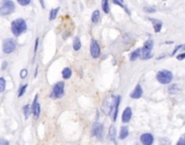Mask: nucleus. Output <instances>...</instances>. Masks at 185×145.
I'll return each instance as SVG.
<instances>
[{
  "label": "nucleus",
  "mask_w": 185,
  "mask_h": 145,
  "mask_svg": "<svg viewBox=\"0 0 185 145\" xmlns=\"http://www.w3.org/2000/svg\"><path fill=\"white\" fill-rule=\"evenodd\" d=\"M149 21L153 23V27H154L155 33H159V32L161 30V27H162V23H161V21L156 19H149Z\"/></svg>",
  "instance_id": "14"
},
{
  "label": "nucleus",
  "mask_w": 185,
  "mask_h": 145,
  "mask_svg": "<svg viewBox=\"0 0 185 145\" xmlns=\"http://www.w3.org/2000/svg\"><path fill=\"white\" fill-rule=\"evenodd\" d=\"M0 144H8L7 141H3V140H0Z\"/></svg>",
  "instance_id": "34"
},
{
  "label": "nucleus",
  "mask_w": 185,
  "mask_h": 145,
  "mask_svg": "<svg viewBox=\"0 0 185 145\" xmlns=\"http://www.w3.org/2000/svg\"><path fill=\"white\" fill-rule=\"evenodd\" d=\"M156 78H157L158 82H160L162 85H168V83H170V82L172 81L173 75H172V72H171L170 70L162 69V70H159V72H157Z\"/></svg>",
  "instance_id": "3"
},
{
  "label": "nucleus",
  "mask_w": 185,
  "mask_h": 145,
  "mask_svg": "<svg viewBox=\"0 0 185 145\" xmlns=\"http://www.w3.org/2000/svg\"><path fill=\"white\" fill-rule=\"evenodd\" d=\"M113 2L115 5H118L119 7H121V8H126L125 5H123V0H113Z\"/></svg>",
  "instance_id": "27"
},
{
  "label": "nucleus",
  "mask_w": 185,
  "mask_h": 145,
  "mask_svg": "<svg viewBox=\"0 0 185 145\" xmlns=\"http://www.w3.org/2000/svg\"><path fill=\"white\" fill-rule=\"evenodd\" d=\"M58 10H60V8H55V9L51 10V12H50V14H49V19H50V21L55 19V17H56V15H58Z\"/></svg>",
  "instance_id": "20"
},
{
  "label": "nucleus",
  "mask_w": 185,
  "mask_h": 145,
  "mask_svg": "<svg viewBox=\"0 0 185 145\" xmlns=\"http://www.w3.org/2000/svg\"><path fill=\"white\" fill-rule=\"evenodd\" d=\"M5 89V78L0 77V92H3Z\"/></svg>",
  "instance_id": "23"
},
{
  "label": "nucleus",
  "mask_w": 185,
  "mask_h": 145,
  "mask_svg": "<svg viewBox=\"0 0 185 145\" xmlns=\"http://www.w3.org/2000/svg\"><path fill=\"white\" fill-rule=\"evenodd\" d=\"M140 140H141V142L143 144L151 145V144H153V142H154V136H151V133H144V134H142L141 136Z\"/></svg>",
  "instance_id": "11"
},
{
  "label": "nucleus",
  "mask_w": 185,
  "mask_h": 145,
  "mask_svg": "<svg viewBox=\"0 0 185 145\" xmlns=\"http://www.w3.org/2000/svg\"><path fill=\"white\" fill-rule=\"evenodd\" d=\"M141 54H142V48L136 49L135 51H133V52L130 54V61L133 62V61H135L137 58H141Z\"/></svg>",
  "instance_id": "15"
},
{
  "label": "nucleus",
  "mask_w": 185,
  "mask_h": 145,
  "mask_svg": "<svg viewBox=\"0 0 185 145\" xmlns=\"http://www.w3.org/2000/svg\"><path fill=\"white\" fill-rule=\"evenodd\" d=\"M132 117V111L130 107H127L126 109L123 111V113H122V122H129L130 121V119H131Z\"/></svg>",
  "instance_id": "13"
},
{
  "label": "nucleus",
  "mask_w": 185,
  "mask_h": 145,
  "mask_svg": "<svg viewBox=\"0 0 185 145\" xmlns=\"http://www.w3.org/2000/svg\"><path fill=\"white\" fill-rule=\"evenodd\" d=\"M37 101H38V95L35 97L34 103L32 105V111H33V115H34L36 119L39 118V116H40V104Z\"/></svg>",
  "instance_id": "10"
},
{
  "label": "nucleus",
  "mask_w": 185,
  "mask_h": 145,
  "mask_svg": "<svg viewBox=\"0 0 185 145\" xmlns=\"http://www.w3.org/2000/svg\"><path fill=\"white\" fill-rule=\"evenodd\" d=\"M38 44H39V38L36 39V42H35V52L37 51V49H38Z\"/></svg>",
  "instance_id": "31"
},
{
  "label": "nucleus",
  "mask_w": 185,
  "mask_h": 145,
  "mask_svg": "<svg viewBox=\"0 0 185 145\" xmlns=\"http://www.w3.org/2000/svg\"><path fill=\"white\" fill-rule=\"evenodd\" d=\"M176 58H178L179 61H182L183 58H185V53H182V54H180V55H178V56H176Z\"/></svg>",
  "instance_id": "30"
},
{
  "label": "nucleus",
  "mask_w": 185,
  "mask_h": 145,
  "mask_svg": "<svg viewBox=\"0 0 185 145\" xmlns=\"http://www.w3.org/2000/svg\"><path fill=\"white\" fill-rule=\"evenodd\" d=\"M27 76V69H22L21 70V78H24Z\"/></svg>",
  "instance_id": "29"
},
{
  "label": "nucleus",
  "mask_w": 185,
  "mask_h": 145,
  "mask_svg": "<svg viewBox=\"0 0 185 145\" xmlns=\"http://www.w3.org/2000/svg\"><path fill=\"white\" fill-rule=\"evenodd\" d=\"M40 3H41V5H42V7L44 8V0H40Z\"/></svg>",
  "instance_id": "35"
},
{
  "label": "nucleus",
  "mask_w": 185,
  "mask_h": 145,
  "mask_svg": "<svg viewBox=\"0 0 185 145\" xmlns=\"http://www.w3.org/2000/svg\"><path fill=\"white\" fill-rule=\"evenodd\" d=\"M179 50H185V44H180V46H178L176 48L174 49V51H173V53H172V55H174Z\"/></svg>",
  "instance_id": "26"
},
{
  "label": "nucleus",
  "mask_w": 185,
  "mask_h": 145,
  "mask_svg": "<svg viewBox=\"0 0 185 145\" xmlns=\"http://www.w3.org/2000/svg\"><path fill=\"white\" fill-rule=\"evenodd\" d=\"M129 134V128L127 126H123L120 130V134H119V139L120 140H125Z\"/></svg>",
  "instance_id": "16"
},
{
  "label": "nucleus",
  "mask_w": 185,
  "mask_h": 145,
  "mask_svg": "<svg viewBox=\"0 0 185 145\" xmlns=\"http://www.w3.org/2000/svg\"><path fill=\"white\" fill-rule=\"evenodd\" d=\"M11 30H12V34L16 36V37L25 33L27 30V24H26L25 19H16L15 21H13L12 24H11Z\"/></svg>",
  "instance_id": "1"
},
{
  "label": "nucleus",
  "mask_w": 185,
  "mask_h": 145,
  "mask_svg": "<svg viewBox=\"0 0 185 145\" xmlns=\"http://www.w3.org/2000/svg\"><path fill=\"white\" fill-rule=\"evenodd\" d=\"M26 88H27V85H24V86L21 87V89H19V97H21L23 94H24L25 91H26Z\"/></svg>",
  "instance_id": "25"
},
{
  "label": "nucleus",
  "mask_w": 185,
  "mask_h": 145,
  "mask_svg": "<svg viewBox=\"0 0 185 145\" xmlns=\"http://www.w3.org/2000/svg\"><path fill=\"white\" fill-rule=\"evenodd\" d=\"M92 133L94 136H97L99 140H102L103 139V131H104V128H103V125L102 124H99L97 122L94 126H93V129H92Z\"/></svg>",
  "instance_id": "9"
},
{
  "label": "nucleus",
  "mask_w": 185,
  "mask_h": 145,
  "mask_svg": "<svg viewBox=\"0 0 185 145\" xmlns=\"http://www.w3.org/2000/svg\"><path fill=\"white\" fill-rule=\"evenodd\" d=\"M119 104H120V97L116 95V97H113L112 99V105H111V109L108 115L112 116V120L116 121L117 119V115H118V108H119Z\"/></svg>",
  "instance_id": "5"
},
{
  "label": "nucleus",
  "mask_w": 185,
  "mask_h": 145,
  "mask_svg": "<svg viewBox=\"0 0 185 145\" xmlns=\"http://www.w3.org/2000/svg\"><path fill=\"white\" fill-rule=\"evenodd\" d=\"M108 139L113 142H116V129L115 127L112 126L109 128V132H108Z\"/></svg>",
  "instance_id": "17"
},
{
  "label": "nucleus",
  "mask_w": 185,
  "mask_h": 145,
  "mask_svg": "<svg viewBox=\"0 0 185 145\" xmlns=\"http://www.w3.org/2000/svg\"><path fill=\"white\" fill-rule=\"evenodd\" d=\"M30 1L32 0H17V2H19L21 5H28L30 3Z\"/></svg>",
  "instance_id": "28"
},
{
  "label": "nucleus",
  "mask_w": 185,
  "mask_h": 145,
  "mask_svg": "<svg viewBox=\"0 0 185 145\" xmlns=\"http://www.w3.org/2000/svg\"><path fill=\"white\" fill-rule=\"evenodd\" d=\"M142 95H143V89H142L141 85H137V86L134 88V90L131 92L130 97H131V99H140Z\"/></svg>",
  "instance_id": "12"
},
{
  "label": "nucleus",
  "mask_w": 185,
  "mask_h": 145,
  "mask_svg": "<svg viewBox=\"0 0 185 145\" xmlns=\"http://www.w3.org/2000/svg\"><path fill=\"white\" fill-rule=\"evenodd\" d=\"M16 48V42H15L14 39L12 38H8L5 39L3 41V44H2V50L5 54H9V53H12L13 51L15 50Z\"/></svg>",
  "instance_id": "7"
},
{
  "label": "nucleus",
  "mask_w": 185,
  "mask_h": 145,
  "mask_svg": "<svg viewBox=\"0 0 185 145\" xmlns=\"http://www.w3.org/2000/svg\"><path fill=\"white\" fill-rule=\"evenodd\" d=\"M7 65H8V62L7 61H3V63H2V69H5V67H7Z\"/></svg>",
  "instance_id": "33"
},
{
  "label": "nucleus",
  "mask_w": 185,
  "mask_h": 145,
  "mask_svg": "<svg viewBox=\"0 0 185 145\" xmlns=\"http://www.w3.org/2000/svg\"><path fill=\"white\" fill-rule=\"evenodd\" d=\"M102 9L105 13H109V3H108V0H102Z\"/></svg>",
  "instance_id": "22"
},
{
  "label": "nucleus",
  "mask_w": 185,
  "mask_h": 145,
  "mask_svg": "<svg viewBox=\"0 0 185 145\" xmlns=\"http://www.w3.org/2000/svg\"><path fill=\"white\" fill-rule=\"evenodd\" d=\"M90 53H91L93 58H97L100 55H101V48H100V46H99V42H97V40H94V39L91 41Z\"/></svg>",
  "instance_id": "8"
},
{
  "label": "nucleus",
  "mask_w": 185,
  "mask_h": 145,
  "mask_svg": "<svg viewBox=\"0 0 185 145\" xmlns=\"http://www.w3.org/2000/svg\"><path fill=\"white\" fill-rule=\"evenodd\" d=\"M64 95V82L60 81L56 82L53 86V89H52V92L50 94V97L52 99H60Z\"/></svg>",
  "instance_id": "6"
},
{
  "label": "nucleus",
  "mask_w": 185,
  "mask_h": 145,
  "mask_svg": "<svg viewBox=\"0 0 185 145\" xmlns=\"http://www.w3.org/2000/svg\"><path fill=\"white\" fill-rule=\"evenodd\" d=\"M15 10V5L11 0H2L1 5H0V15L7 16V15L12 14Z\"/></svg>",
  "instance_id": "2"
},
{
  "label": "nucleus",
  "mask_w": 185,
  "mask_h": 145,
  "mask_svg": "<svg viewBox=\"0 0 185 145\" xmlns=\"http://www.w3.org/2000/svg\"><path fill=\"white\" fill-rule=\"evenodd\" d=\"M100 11L99 10H95L94 12L92 13V16H91V21H92V23H97L99 21H100Z\"/></svg>",
  "instance_id": "18"
},
{
  "label": "nucleus",
  "mask_w": 185,
  "mask_h": 145,
  "mask_svg": "<svg viewBox=\"0 0 185 145\" xmlns=\"http://www.w3.org/2000/svg\"><path fill=\"white\" fill-rule=\"evenodd\" d=\"M153 44H154V41L151 38L145 42L144 47L142 48V54H141L142 60L145 61V60H148V58H151L153 56V53H151V51H153Z\"/></svg>",
  "instance_id": "4"
},
{
  "label": "nucleus",
  "mask_w": 185,
  "mask_h": 145,
  "mask_svg": "<svg viewBox=\"0 0 185 145\" xmlns=\"http://www.w3.org/2000/svg\"><path fill=\"white\" fill-rule=\"evenodd\" d=\"M62 76H63L64 79H68V78H70V76H72V69L70 68H64L63 72H62Z\"/></svg>",
  "instance_id": "19"
},
{
  "label": "nucleus",
  "mask_w": 185,
  "mask_h": 145,
  "mask_svg": "<svg viewBox=\"0 0 185 145\" xmlns=\"http://www.w3.org/2000/svg\"><path fill=\"white\" fill-rule=\"evenodd\" d=\"M29 114H30V106H29V105H25V107H24V116H25V118H28Z\"/></svg>",
  "instance_id": "24"
},
{
  "label": "nucleus",
  "mask_w": 185,
  "mask_h": 145,
  "mask_svg": "<svg viewBox=\"0 0 185 145\" xmlns=\"http://www.w3.org/2000/svg\"><path fill=\"white\" fill-rule=\"evenodd\" d=\"M178 144H179V145H184L185 144V139H181V140L178 142Z\"/></svg>",
  "instance_id": "32"
},
{
  "label": "nucleus",
  "mask_w": 185,
  "mask_h": 145,
  "mask_svg": "<svg viewBox=\"0 0 185 145\" xmlns=\"http://www.w3.org/2000/svg\"><path fill=\"white\" fill-rule=\"evenodd\" d=\"M74 50L75 51H78V50H80V48H81V42H80V39L78 38V37H76L75 38V40H74Z\"/></svg>",
  "instance_id": "21"
}]
</instances>
